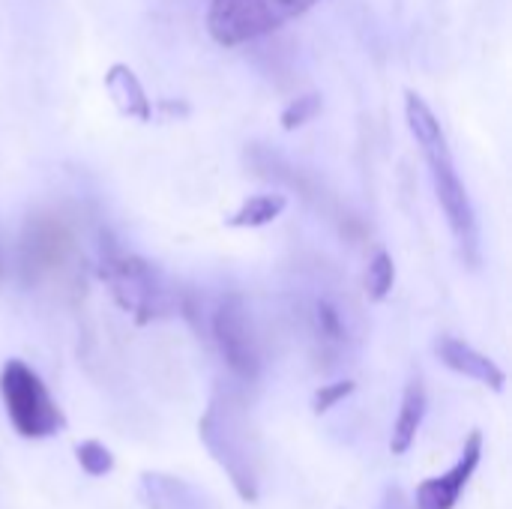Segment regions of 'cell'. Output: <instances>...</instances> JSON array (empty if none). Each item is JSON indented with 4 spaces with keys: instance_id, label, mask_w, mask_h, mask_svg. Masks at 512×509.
<instances>
[{
    "instance_id": "1",
    "label": "cell",
    "mask_w": 512,
    "mask_h": 509,
    "mask_svg": "<svg viewBox=\"0 0 512 509\" xmlns=\"http://www.w3.org/2000/svg\"><path fill=\"white\" fill-rule=\"evenodd\" d=\"M405 120L408 129L414 135V141L420 144V153L429 165V177L435 186V198L447 216L450 234L462 252V258L468 264H480V222H477V210L471 204L468 186L462 183L453 153H450V141L447 132L441 126V120L435 117V111L429 108V102L417 93L408 90L405 93Z\"/></svg>"
},
{
    "instance_id": "2",
    "label": "cell",
    "mask_w": 512,
    "mask_h": 509,
    "mask_svg": "<svg viewBox=\"0 0 512 509\" xmlns=\"http://www.w3.org/2000/svg\"><path fill=\"white\" fill-rule=\"evenodd\" d=\"M198 435L207 444V453L231 477L243 501L258 498V444L252 420L240 396L219 393L213 396L207 414L198 423Z\"/></svg>"
},
{
    "instance_id": "3",
    "label": "cell",
    "mask_w": 512,
    "mask_h": 509,
    "mask_svg": "<svg viewBox=\"0 0 512 509\" xmlns=\"http://www.w3.org/2000/svg\"><path fill=\"white\" fill-rule=\"evenodd\" d=\"M99 276L111 288V297L123 312H129L138 324H150L168 318L177 309V294L150 261L141 255L123 252L120 246H102Z\"/></svg>"
},
{
    "instance_id": "4",
    "label": "cell",
    "mask_w": 512,
    "mask_h": 509,
    "mask_svg": "<svg viewBox=\"0 0 512 509\" xmlns=\"http://www.w3.org/2000/svg\"><path fill=\"white\" fill-rule=\"evenodd\" d=\"M315 3L318 0H210L204 24L213 42L234 48L276 33Z\"/></svg>"
},
{
    "instance_id": "5",
    "label": "cell",
    "mask_w": 512,
    "mask_h": 509,
    "mask_svg": "<svg viewBox=\"0 0 512 509\" xmlns=\"http://www.w3.org/2000/svg\"><path fill=\"white\" fill-rule=\"evenodd\" d=\"M0 396L9 414V423L24 438H51L66 426L63 411L51 399L42 378L21 360H9L0 372Z\"/></svg>"
},
{
    "instance_id": "6",
    "label": "cell",
    "mask_w": 512,
    "mask_h": 509,
    "mask_svg": "<svg viewBox=\"0 0 512 509\" xmlns=\"http://www.w3.org/2000/svg\"><path fill=\"white\" fill-rule=\"evenodd\" d=\"M210 333L213 342L225 360V366L243 378V381H255L261 372V351H258V339L252 330V318L246 309V300L240 294H225L210 318Z\"/></svg>"
},
{
    "instance_id": "7",
    "label": "cell",
    "mask_w": 512,
    "mask_h": 509,
    "mask_svg": "<svg viewBox=\"0 0 512 509\" xmlns=\"http://www.w3.org/2000/svg\"><path fill=\"white\" fill-rule=\"evenodd\" d=\"M483 459V432L474 429L468 438H465V447H462V456L459 462L441 474V477H429L417 486V498H414V509H453L459 504V498L465 495V486L471 483L477 465Z\"/></svg>"
},
{
    "instance_id": "8",
    "label": "cell",
    "mask_w": 512,
    "mask_h": 509,
    "mask_svg": "<svg viewBox=\"0 0 512 509\" xmlns=\"http://www.w3.org/2000/svg\"><path fill=\"white\" fill-rule=\"evenodd\" d=\"M435 354H438V360H441L447 369H453L456 375H465V378L480 381L483 387H489V390H495V393H504V387H507L504 369H501L495 360H489L486 354H480L477 348H471L468 342L453 339V336H441V339L435 342Z\"/></svg>"
},
{
    "instance_id": "9",
    "label": "cell",
    "mask_w": 512,
    "mask_h": 509,
    "mask_svg": "<svg viewBox=\"0 0 512 509\" xmlns=\"http://www.w3.org/2000/svg\"><path fill=\"white\" fill-rule=\"evenodd\" d=\"M105 93L111 96L114 108L138 123H150L153 120V99L147 96L141 78L135 75L132 66L126 63H111L105 72Z\"/></svg>"
},
{
    "instance_id": "10",
    "label": "cell",
    "mask_w": 512,
    "mask_h": 509,
    "mask_svg": "<svg viewBox=\"0 0 512 509\" xmlns=\"http://www.w3.org/2000/svg\"><path fill=\"white\" fill-rule=\"evenodd\" d=\"M138 495L147 509H213L210 501L204 498V492H198L195 486L168 477V474H156L147 471L138 483Z\"/></svg>"
},
{
    "instance_id": "11",
    "label": "cell",
    "mask_w": 512,
    "mask_h": 509,
    "mask_svg": "<svg viewBox=\"0 0 512 509\" xmlns=\"http://www.w3.org/2000/svg\"><path fill=\"white\" fill-rule=\"evenodd\" d=\"M69 249V234L60 222H30L24 237V267L39 273L51 270L63 261Z\"/></svg>"
},
{
    "instance_id": "12",
    "label": "cell",
    "mask_w": 512,
    "mask_h": 509,
    "mask_svg": "<svg viewBox=\"0 0 512 509\" xmlns=\"http://www.w3.org/2000/svg\"><path fill=\"white\" fill-rule=\"evenodd\" d=\"M426 387L420 378H411L408 387H405V396H402V408H399V417L393 423V435H390V453L393 456H405L414 441H417V432L423 426V417H426Z\"/></svg>"
},
{
    "instance_id": "13",
    "label": "cell",
    "mask_w": 512,
    "mask_h": 509,
    "mask_svg": "<svg viewBox=\"0 0 512 509\" xmlns=\"http://www.w3.org/2000/svg\"><path fill=\"white\" fill-rule=\"evenodd\" d=\"M288 207V198L282 192H261V195H252L246 198L228 219L225 225L228 228H264L270 222H276Z\"/></svg>"
},
{
    "instance_id": "14",
    "label": "cell",
    "mask_w": 512,
    "mask_h": 509,
    "mask_svg": "<svg viewBox=\"0 0 512 509\" xmlns=\"http://www.w3.org/2000/svg\"><path fill=\"white\" fill-rule=\"evenodd\" d=\"M312 321H315V333L324 345L330 348H342L345 345V321H342V312L333 300H315V309H312Z\"/></svg>"
},
{
    "instance_id": "15",
    "label": "cell",
    "mask_w": 512,
    "mask_h": 509,
    "mask_svg": "<svg viewBox=\"0 0 512 509\" xmlns=\"http://www.w3.org/2000/svg\"><path fill=\"white\" fill-rule=\"evenodd\" d=\"M393 282H396V261H393L390 252L381 249L369 261V270H366V294H369V300H375V303L387 300L390 291H393Z\"/></svg>"
},
{
    "instance_id": "16",
    "label": "cell",
    "mask_w": 512,
    "mask_h": 509,
    "mask_svg": "<svg viewBox=\"0 0 512 509\" xmlns=\"http://www.w3.org/2000/svg\"><path fill=\"white\" fill-rule=\"evenodd\" d=\"M75 459H78L81 471L90 477H108L114 471V453L102 441H78Z\"/></svg>"
},
{
    "instance_id": "17",
    "label": "cell",
    "mask_w": 512,
    "mask_h": 509,
    "mask_svg": "<svg viewBox=\"0 0 512 509\" xmlns=\"http://www.w3.org/2000/svg\"><path fill=\"white\" fill-rule=\"evenodd\" d=\"M318 111H321V96H318V93H303V96H297V99H291V102L285 105L279 123H282L285 132H297V129H303L306 123H312V120L318 117Z\"/></svg>"
},
{
    "instance_id": "18",
    "label": "cell",
    "mask_w": 512,
    "mask_h": 509,
    "mask_svg": "<svg viewBox=\"0 0 512 509\" xmlns=\"http://www.w3.org/2000/svg\"><path fill=\"white\" fill-rule=\"evenodd\" d=\"M354 390H357V384H354L351 378H345V381H333V384H327V387H321V390L315 393V399H312V411H315V414H327V411H333L339 402H345Z\"/></svg>"
},
{
    "instance_id": "19",
    "label": "cell",
    "mask_w": 512,
    "mask_h": 509,
    "mask_svg": "<svg viewBox=\"0 0 512 509\" xmlns=\"http://www.w3.org/2000/svg\"><path fill=\"white\" fill-rule=\"evenodd\" d=\"M378 509H414L411 507V501L399 492V489H387L384 492V498H381V504Z\"/></svg>"
},
{
    "instance_id": "20",
    "label": "cell",
    "mask_w": 512,
    "mask_h": 509,
    "mask_svg": "<svg viewBox=\"0 0 512 509\" xmlns=\"http://www.w3.org/2000/svg\"><path fill=\"white\" fill-rule=\"evenodd\" d=\"M6 276V246H3V237H0V279Z\"/></svg>"
}]
</instances>
